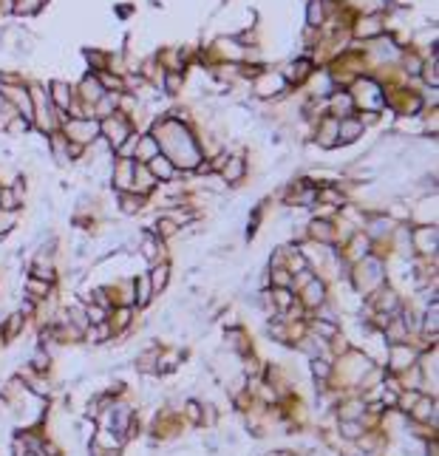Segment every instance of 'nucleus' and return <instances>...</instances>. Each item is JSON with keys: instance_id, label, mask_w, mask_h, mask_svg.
<instances>
[{"instance_id": "obj_4", "label": "nucleus", "mask_w": 439, "mask_h": 456, "mask_svg": "<svg viewBox=\"0 0 439 456\" xmlns=\"http://www.w3.org/2000/svg\"><path fill=\"white\" fill-rule=\"evenodd\" d=\"M343 431H346V437H360V425L357 422H343Z\"/></svg>"}, {"instance_id": "obj_2", "label": "nucleus", "mask_w": 439, "mask_h": 456, "mask_svg": "<svg viewBox=\"0 0 439 456\" xmlns=\"http://www.w3.org/2000/svg\"><path fill=\"white\" fill-rule=\"evenodd\" d=\"M167 280V267H159L156 272H153V289H162Z\"/></svg>"}, {"instance_id": "obj_3", "label": "nucleus", "mask_w": 439, "mask_h": 456, "mask_svg": "<svg viewBox=\"0 0 439 456\" xmlns=\"http://www.w3.org/2000/svg\"><path fill=\"white\" fill-rule=\"evenodd\" d=\"M147 295H150V284L147 278H139V303H147Z\"/></svg>"}, {"instance_id": "obj_5", "label": "nucleus", "mask_w": 439, "mask_h": 456, "mask_svg": "<svg viewBox=\"0 0 439 456\" xmlns=\"http://www.w3.org/2000/svg\"><path fill=\"white\" fill-rule=\"evenodd\" d=\"M312 365H315V374H317V377H326V374H329V368H326V363H320V360H315V363H312Z\"/></svg>"}, {"instance_id": "obj_1", "label": "nucleus", "mask_w": 439, "mask_h": 456, "mask_svg": "<svg viewBox=\"0 0 439 456\" xmlns=\"http://www.w3.org/2000/svg\"><path fill=\"white\" fill-rule=\"evenodd\" d=\"M306 295H309V298H306L309 303H320V300H323V286L312 280V284H309V289H306Z\"/></svg>"}, {"instance_id": "obj_6", "label": "nucleus", "mask_w": 439, "mask_h": 456, "mask_svg": "<svg viewBox=\"0 0 439 456\" xmlns=\"http://www.w3.org/2000/svg\"><path fill=\"white\" fill-rule=\"evenodd\" d=\"M31 292H34V295H43V292H49V286H46V284H31Z\"/></svg>"}]
</instances>
